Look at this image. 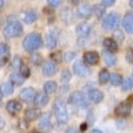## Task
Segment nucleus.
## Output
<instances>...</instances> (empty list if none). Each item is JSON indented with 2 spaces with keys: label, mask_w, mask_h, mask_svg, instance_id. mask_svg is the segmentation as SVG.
I'll use <instances>...</instances> for the list:
<instances>
[{
  "label": "nucleus",
  "mask_w": 133,
  "mask_h": 133,
  "mask_svg": "<svg viewBox=\"0 0 133 133\" xmlns=\"http://www.w3.org/2000/svg\"><path fill=\"white\" fill-rule=\"evenodd\" d=\"M45 45L48 48H51V49L57 45V32L56 31H52V32H49L47 35V37H45Z\"/></svg>",
  "instance_id": "9b49d317"
},
{
  "label": "nucleus",
  "mask_w": 133,
  "mask_h": 133,
  "mask_svg": "<svg viewBox=\"0 0 133 133\" xmlns=\"http://www.w3.org/2000/svg\"><path fill=\"white\" fill-rule=\"evenodd\" d=\"M115 37H116V40L118 43H121V41H124V33L121 32V31H116L115 32Z\"/></svg>",
  "instance_id": "c9c22d12"
},
{
  "label": "nucleus",
  "mask_w": 133,
  "mask_h": 133,
  "mask_svg": "<svg viewBox=\"0 0 133 133\" xmlns=\"http://www.w3.org/2000/svg\"><path fill=\"white\" fill-rule=\"evenodd\" d=\"M0 56H2V60H0V64H2V66L7 63L8 60V56H9V48L7 44L2 43L0 44Z\"/></svg>",
  "instance_id": "a211bd4d"
},
{
  "label": "nucleus",
  "mask_w": 133,
  "mask_h": 133,
  "mask_svg": "<svg viewBox=\"0 0 133 133\" xmlns=\"http://www.w3.org/2000/svg\"><path fill=\"white\" fill-rule=\"evenodd\" d=\"M69 79H71V72H69L68 69H64L63 73H61V81H63V83L69 81Z\"/></svg>",
  "instance_id": "2f4dec72"
},
{
  "label": "nucleus",
  "mask_w": 133,
  "mask_h": 133,
  "mask_svg": "<svg viewBox=\"0 0 133 133\" xmlns=\"http://www.w3.org/2000/svg\"><path fill=\"white\" fill-rule=\"evenodd\" d=\"M132 87H133V79H130V77L129 79H125L123 81V89L124 91H129Z\"/></svg>",
  "instance_id": "7c9ffc66"
},
{
  "label": "nucleus",
  "mask_w": 133,
  "mask_h": 133,
  "mask_svg": "<svg viewBox=\"0 0 133 133\" xmlns=\"http://www.w3.org/2000/svg\"><path fill=\"white\" fill-rule=\"evenodd\" d=\"M35 101L39 107H44V105H47L48 103V93L44 91L43 93H37L36 95V98H35Z\"/></svg>",
  "instance_id": "aec40b11"
},
{
  "label": "nucleus",
  "mask_w": 133,
  "mask_h": 133,
  "mask_svg": "<svg viewBox=\"0 0 133 133\" xmlns=\"http://www.w3.org/2000/svg\"><path fill=\"white\" fill-rule=\"evenodd\" d=\"M116 56H113L112 55V52H107L105 53V63H107V65H109V66H112V65H115L116 64Z\"/></svg>",
  "instance_id": "cd10ccee"
},
{
  "label": "nucleus",
  "mask_w": 133,
  "mask_h": 133,
  "mask_svg": "<svg viewBox=\"0 0 133 133\" xmlns=\"http://www.w3.org/2000/svg\"><path fill=\"white\" fill-rule=\"evenodd\" d=\"M132 79H133V76H132Z\"/></svg>",
  "instance_id": "37998d69"
},
{
  "label": "nucleus",
  "mask_w": 133,
  "mask_h": 133,
  "mask_svg": "<svg viewBox=\"0 0 133 133\" xmlns=\"http://www.w3.org/2000/svg\"><path fill=\"white\" fill-rule=\"evenodd\" d=\"M115 112H116V115L120 116V117H127V116H129V113H130V103H129V101L121 103V104L116 108Z\"/></svg>",
  "instance_id": "1a4fd4ad"
},
{
  "label": "nucleus",
  "mask_w": 133,
  "mask_h": 133,
  "mask_svg": "<svg viewBox=\"0 0 133 133\" xmlns=\"http://www.w3.org/2000/svg\"><path fill=\"white\" fill-rule=\"evenodd\" d=\"M103 4H105L107 7H110V5H113L115 4V0H101Z\"/></svg>",
  "instance_id": "58836bf2"
},
{
  "label": "nucleus",
  "mask_w": 133,
  "mask_h": 133,
  "mask_svg": "<svg viewBox=\"0 0 133 133\" xmlns=\"http://www.w3.org/2000/svg\"><path fill=\"white\" fill-rule=\"evenodd\" d=\"M20 98L25 103H31L36 98V92L33 91L32 88H24V89L20 92Z\"/></svg>",
  "instance_id": "6e6552de"
},
{
  "label": "nucleus",
  "mask_w": 133,
  "mask_h": 133,
  "mask_svg": "<svg viewBox=\"0 0 133 133\" xmlns=\"http://www.w3.org/2000/svg\"><path fill=\"white\" fill-rule=\"evenodd\" d=\"M43 44V40H41V36L39 33H29V35L25 36L24 41H23V48L28 52H33L41 47Z\"/></svg>",
  "instance_id": "f257e3e1"
},
{
  "label": "nucleus",
  "mask_w": 133,
  "mask_h": 133,
  "mask_svg": "<svg viewBox=\"0 0 133 133\" xmlns=\"http://www.w3.org/2000/svg\"><path fill=\"white\" fill-rule=\"evenodd\" d=\"M73 72L80 76V77H85L89 75V69H88V66L83 63V61H77L75 65H73Z\"/></svg>",
  "instance_id": "0eeeda50"
},
{
  "label": "nucleus",
  "mask_w": 133,
  "mask_h": 133,
  "mask_svg": "<svg viewBox=\"0 0 133 133\" xmlns=\"http://www.w3.org/2000/svg\"><path fill=\"white\" fill-rule=\"evenodd\" d=\"M84 60L87 64H89V65H96L98 63V53L96 52H87L84 55Z\"/></svg>",
  "instance_id": "f3484780"
},
{
  "label": "nucleus",
  "mask_w": 133,
  "mask_h": 133,
  "mask_svg": "<svg viewBox=\"0 0 133 133\" xmlns=\"http://www.w3.org/2000/svg\"><path fill=\"white\" fill-rule=\"evenodd\" d=\"M92 132H93V133H101V130H100V129H93Z\"/></svg>",
  "instance_id": "a19ab883"
},
{
  "label": "nucleus",
  "mask_w": 133,
  "mask_h": 133,
  "mask_svg": "<svg viewBox=\"0 0 133 133\" xmlns=\"http://www.w3.org/2000/svg\"><path fill=\"white\" fill-rule=\"evenodd\" d=\"M104 47H105V49H108L109 52H112V53L118 51V45H117V43L113 39H105L104 40Z\"/></svg>",
  "instance_id": "6ab92c4d"
},
{
  "label": "nucleus",
  "mask_w": 133,
  "mask_h": 133,
  "mask_svg": "<svg viewBox=\"0 0 133 133\" xmlns=\"http://www.w3.org/2000/svg\"><path fill=\"white\" fill-rule=\"evenodd\" d=\"M69 103L76 105V107H83L87 108L88 107V98L83 92H73L69 96Z\"/></svg>",
  "instance_id": "39448f33"
},
{
  "label": "nucleus",
  "mask_w": 133,
  "mask_h": 133,
  "mask_svg": "<svg viewBox=\"0 0 133 133\" xmlns=\"http://www.w3.org/2000/svg\"><path fill=\"white\" fill-rule=\"evenodd\" d=\"M105 4H97V5H95L93 7V14H95V16L96 17H101L103 15H104V12H105Z\"/></svg>",
  "instance_id": "5701e85b"
},
{
  "label": "nucleus",
  "mask_w": 133,
  "mask_h": 133,
  "mask_svg": "<svg viewBox=\"0 0 133 133\" xmlns=\"http://www.w3.org/2000/svg\"><path fill=\"white\" fill-rule=\"evenodd\" d=\"M110 83H112L113 85H120L121 83H123V77H121L118 73H112L110 75Z\"/></svg>",
  "instance_id": "c85d7f7f"
},
{
  "label": "nucleus",
  "mask_w": 133,
  "mask_h": 133,
  "mask_svg": "<svg viewBox=\"0 0 133 133\" xmlns=\"http://www.w3.org/2000/svg\"><path fill=\"white\" fill-rule=\"evenodd\" d=\"M53 110H55L56 118L60 124L66 123V120H68V110H66V105L63 100H56V101H55Z\"/></svg>",
  "instance_id": "f03ea898"
},
{
  "label": "nucleus",
  "mask_w": 133,
  "mask_h": 133,
  "mask_svg": "<svg viewBox=\"0 0 133 133\" xmlns=\"http://www.w3.org/2000/svg\"><path fill=\"white\" fill-rule=\"evenodd\" d=\"M98 80H100V83H101V84L108 83V81L110 80V75H109V72H108L107 69H103L101 72H100V75H98Z\"/></svg>",
  "instance_id": "393cba45"
},
{
  "label": "nucleus",
  "mask_w": 133,
  "mask_h": 133,
  "mask_svg": "<svg viewBox=\"0 0 133 133\" xmlns=\"http://www.w3.org/2000/svg\"><path fill=\"white\" fill-rule=\"evenodd\" d=\"M76 33H77V36H80V37H87L91 33V25L87 24V23L79 24L76 28Z\"/></svg>",
  "instance_id": "ddd939ff"
},
{
  "label": "nucleus",
  "mask_w": 133,
  "mask_h": 133,
  "mask_svg": "<svg viewBox=\"0 0 133 133\" xmlns=\"http://www.w3.org/2000/svg\"><path fill=\"white\" fill-rule=\"evenodd\" d=\"M88 97L91 98V101L92 103H100V101H103V98H104V95L101 91H98V89H91L89 93H88Z\"/></svg>",
  "instance_id": "2eb2a0df"
},
{
  "label": "nucleus",
  "mask_w": 133,
  "mask_h": 133,
  "mask_svg": "<svg viewBox=\"0 0 133 133\" xmlns=\"http://www.w3.org/2000/svg\"><path fill=\"white\" fill-rule=\"evenodd\" d=\"M93 12V8L88 4V3H80L77 5V15L81 19H88Z\"/></svg>",
  "instance_id": "423d86ee"
},
{
  "label": "nucleus",
  "mask_w": 133,
  "mask_h": 133,
  "mask_svg": "<svg viewBox=\"0 0 133 133\" xmlns=\"http://www.w3.org/2000/svg\"><path fill=\"white\" fill-rule=\"evenodd\" d=\"M40 116V110L39 109H35V108H31V109H27L25 112V117L27 120H35Z\"/></svg>",
  "instance_id": "412c9836"
},
{
  "label": "nucleus",
  "mask_w": 133,
  "mask_h": 133,
  "mask_svg": "<svg viewBox=\"0 0 133 133\" xmlns=\"http://www.w3.org/2000/svg\"><path fill=\"white\" fill-rule=\"evenodd\" d=\"M31 61L35 65H39L41 63V56H40V55H32V56H31Z\"/></svg>",
  "instance_id": "72a5a7b5"
},
{
  "label": "nucleus",
  "mask_w": 133,
  "mask_h": 133,
  "mask_svg": "<svg viewBox=\"0 0 133 133\" xmlns=\"http://www.w3.org/2000/svg\"><path fill=\"white\" fill-rule=\"evenodd\" d=\"M85 128H87V124H83V125L80 127V129H81V130H85Z\"/></svg>",
  "instance_id": "ea45409f"
},
{
  "label": "nucleus",
  "mask_w": 133,
  "mask_h": 133,
  "mask_svg": "<svg viewBox=\"0 0 133 133\" xmlns=\"http://www.w3.org/2000/svg\"><path fill=\"white\" fill-rule=\"evenodd\" d=\"M21 66H23V61H21V59L20 57H14V61H12V68H14V71H19V69H21Z\"/></svg>",
  "instance_id": "c756f323"
},
{
  "label": "nucleus",
  "mask_w": 133,
  "mask_h": 133,
  "mask_svg": "<svg viewBox=\"0 0 133 133\" xmlns=\"http://www.w3.org/2000/svg\"><path fill=\"white\" fill-rule=\"evenodd\" d=\"M35 20H36V14L33 12V11H28V12H25V15H24V23L31 24Z\"/></svg>",
  "instance_id": "bb28decb"
},
{
  "label": "nucleus",
  "mask_w": 133,
  "mask_h": 133,
  "mask_svg": "<svg viewBox=\"0 0 133 133\" xmlns=\"http://www.w3.org/2000/svg\"><path fill=\"white\" fill-rule=\"evenodd\" d=\"M12 92H14V85H12V83H4V84L2 85V98H3L4 95H11Z\"/></svg>",
  "instance_id": "4be33fe9"
},
{
  "label": "nucleus",
  "mask_w": 133,
  "mask_h": 133,
  "mask_svg": "<svg viewBox=\"0 0 133 133\" xmlns=\"http://www.w3.org/2000/svg\"><path fill=\"white\" fill-rule=\"evenodd\" d=\"M61 2H63V0H48V3H49L52 7H57V5H60Z\"/></svg>",
  "instance_id": "4c0bfd02"
},
{
  "label": "nucleus",
  "mask_w": 133,
  "mask_h": 133,
  "mask_svg": "<svg viewBox=\"0 0 133 133\" xmlns=\"http://www.w3.org/2000/svg\"><path fill=\"white\" fill-rule=\"evenodd\" d=\"M56 88H57V85H56L55 81H47L45 84H44V91H45L47 93H53L55 91H56Z\"/></svg>",
  "instance_id": "a878e982"
},
{
  "label": "nucleus",
  "mask_w": 133,
  "mask_h": 133,
  "mask_svg": "<svg viewBox=\"0 0 133 133\" xmlns=\"http://www.w3.org/2000/svg\"><path fill=\"white\" fill-rule=\"evenodd\" d=\"M23 33V25H21L19 21H9L4 28V35L5 37L11 39V37H17Z\"/></svg>",
  "instance_id": "7ed1b4c3"
},
{
  "label": "nucleus",
  "mask_w": 133,
  "mask_h": 133,
  "mask_svg": "<svg viewBox=\"0 0 133 133\" xmlns=\"http://www.w3.org/2000/svg\"><path fill=\"white\" fill-rule=\"evenodd\" d=\"M130 7L133 8V0H130Z\"/></svg>",
  "instance_id": "79ce46f5"
},
{
  "label": "nucleus",
  "mask_w": 133,
  "mask_h": 133,
  "mask_svg": "<svg viewBox=\"0 0 133 133\" xmlns=\"http://www.w3.org/2000/svg\"><path fill=\"white\" fill-rule=\"evenodd\" d=\"M39 127L41 128V129H51L52 128V123H51V116L48 115V113H45V115H43L41 117H40V120H39Z\"/></svg>",
  "instance_id": "dca6fc26"
},
{
  "label": "nucleus",
  "mask_w": 133,
  "mask_h": 133,
  "mask_svg": "<svg viewBox=\"0 0 133 133\" xmlns=\"http://www.w3.org/2000/svg\"><path fill=\"white\" fill-rule=\"evenodd\" d=\"M118 23H120L118 15L115 14V12H112V14L107 15V17L103 20V28L107 29V31H112V29H115L118 25Z\"/></svg>",
  "instance_id": "20e7f679"
},
{
  "label": "nucleus",
  "mask_w": 133,
  "mask_h": 133,
  "mask_svg": "<svg viewBox=\"0 0 133 133\" xmlns=\"http://www.w3.org/2000/svg\"><path fill=\"white\" fill-rule=\"evenodd\" d=\"M21 104L19 103V101H16V100H11V101H8V104H7V110H8V113H11V115H17V113H20L21 112Z\"/></svg>",
  "instance_id": "9d476101"
},
{
  "label": "nucleus",
  "mask_w": 133,
  "mask_h": 133,
  "mask_svg": "<svg viewBox=\"0 0 133 133\" xmlns=\"http://www.w3.org/2000/svg\"><path fill=\"white\" fill-rule=\"evenodd\" d=\"M24 79L25 77L21 73H12V76H11V81H12L14 84H16V85H21L23 81H24Z\"/></svg>",
  "instance_id": "b1692460"
},
{
  "label": "nucleus",
  "mask_w": 133,
  "mask_h": 133,
  "mask_svg": "<svg viewBox=\"0 0 133 133\" xmlns=\"http://www.w3.org/2000/svg\"><path fill=\"white\" fill-rule=\"evenodd\" d=\"M57 66H56V63L53 61H45L43 65V73L45 76H52L55 75V72H56Z\"/></svg>",
  "instance_id": "f8f14e48"
},
{
  "label": "nucleus",
  "mask_w": 133,
  "mask_h": 133,
  "mask_svg": "<svg viewBox=\"0 0 133 133\" xmlns=\"http://www.w3.org/2000/svg\"><path fill=\"white\" fill-rule=\"evenodd\" d=\"M73 59H75V52H68V53L64 55V60L65 61H71Z\"/></svg>",
  "instance_id": "e433bc0d"
},
{
  "label": "nucleus",
  "mask_w": 133,
  "mask_h": 133,
  "mask_svg": "<svg viewBox=\"0 0 133 133\" xmlns=\"http://www.w3.org/2000/svg\"><path fill=\"white\" fill-rule=\"evenodd\" d=\"M20 73H21V75H23V76L25 77V79H27V77H29V68H28L27 65H24V64H23V66H21V69H20Z\"/></svg>",
  "instance_id": "f704fd0d"
},
{
  "label": "nucleus",
  "mask_w": 133,
  "mask_h": 133,
  "mask_svg": "<svg viewBox=\"0 0 133 133\" xmlns=\"http://www.w3.org/2000/svg\"><path fill=\"white\" fill-rule=\"evenodd\" d=\"M123 27L127 32L133 33V14H127L123 20Z\"/></svg>",
  "instance_id": "4468645a"
},
{
  "label": "nucleus",
  "mask_w": 133,
  "mask_h": 133,
  "mask_svg": "<svg viewBox=\"0 0 133 133\" xmlns=\"http://www.w3.org/2000/svg\"><path fill=\"white\" fill-rule=\"evenodd\" d=\"M125 59H127V61H128V63L133 64V49H132V48L127 49V53H125Z\"/></svg>",
  "instance_id": "473e14b6"
}]
</instances>
